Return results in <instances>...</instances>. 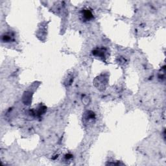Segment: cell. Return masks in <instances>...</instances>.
I'll list each match as a JSON object with an SVG mask.
<instances>
[{
    "label": "cell",
    "mask_w": 166,
    "mask_h": 166,
    "mask_svg": "<svg viewBox=\"0 0 166 166\" xmlns=\"http://www.w3.org/2000/svg\"><path fill=\"white\" fill-rule=\"evenodd\" d=\"M96 119V116L95 114L93 112L88 111L85 112L84 114V117H83V121L84 123L88 125V124L91 123H94V121Z\"/></svg>",
    "instance_id": "cell-1"
},
{
    "label": "cell",
    "mask_w": 166,
    "mask_h": 166,
    "mask_svg": "<svg viewBox=\"0 0 166 166\" xmlns=\"http://www.w3.org/2000/svg\"><path fill=\"white\" fill-rule=\"evenodd\" d=\"M81 17L84 21H88L94 18V15L89 9H84L81 11Z\"/></svg>",
    "instance_id": "cell-2"
},
{
    "label": "cell",
    "mask_w": 166,
    "mask_h": 166,
    "mask_svg": "<svg viewBox=\"0 0 166 166\" xmlns=\"http://www.w3.org/2000/svg\"><path fill=\"white\" fill-rule=\"evenodd\" d=\"M93 54L96 57H99L101 58H105V53H104V51L103 50H95L94 52H93Z\"/></svg>",
    "instance_id": "cell-3"
},
{
    "label": "cell",
    "mask_w": 166,
    "mask_h": 166,
    "mask_svg": "<svg viewBox=\"0 0 166 166\" xmlns=\"http://www.w3.org/2000/svg\"><path fill=\"white\" fill-rule=\"evenodd\" d=\"M2 40L5 42H9L13 40V36L9 33L5 34L4 35L2 36Z\"/></svg>",
    "instance_id": "cell-4"
}]
</instances>
